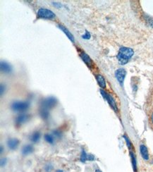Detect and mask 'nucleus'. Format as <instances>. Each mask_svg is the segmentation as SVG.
Returning <instances> with one entry per match:
<instances>
[{
    "instance_id": "1",
    "label": "nucleus",
    "mask_w": 153,
    "mask_h": 172,
    "mask_svg": "<svg viewBox=\"0 0 153 172\" xmlns=\"http://www.w3.org/2000/svg\"><path fill=\"white\" fill-rule=\"evenodd\" d=\"M134 52L131 48L128 47H121L119 51V54L117 55L118 60L121 64H126L128 60L133 55Z\"/></svg>"
},
{
    "instance_id": "2",
    "label": "nucleus",
    "mask_w": 153,
    "mask_h": 172,
    "mask_svg": "<svg viewBox=\"0 0 153 172\" xmlns=\"http://www.w3.org/2000/svg\"><path fill=\"white\" fill-rule=\"evenodd\" d=\"M30 107L28 102H15L12 105V110L15 111H24Z\"/></svg>"
},
{
    "instance_id": "3",
    "label": "nucleus",
    "mask_w": 153,
    "mask_h": 172,
    "mask_svg": "<svg viewBox=\"0 0 153 172\" xmlns=\"http://www.w3.org/2000/svg\"><path fill=\"white\" fill-rule=\"evenodd\" d=\"M57 104V100L54 97H49L42 101L41 104V108H44L46 109H50L54 107Z\"/></svg>"
},
{
    "instance_id": "4",
    "label": "nucleus",
    "mask_w": 153,
    "mask_h": 172,
    "mask_svg": "<svg viewBox=\"0 0 153 172\" xmlns=\"http://www.w3.org/2000/svg\"><path fill=\"white\" fill-rule=\"evenodd\" d=\"M38 16L41 19H52L55 18V14L51 11L46 9H40L38 12Z\"/></svg>"
},
{
    "instance_id": "5",
    "label": "nucleus",
    "mask_w": 153,
    "mask_h": 172,
    "mask_svg": "<svg viewBox=\"0 0 153 172\" xmlns=\"http://www.w3.org/2000/svg\"><path fill=\"white\" fill-rule=\"evenodd\" d=\"M100 93H101V94H102V95L104 97V98L105 99V100L108 102V103L109 104V105L111 106L112 109H113L115 111H117L118 108H117V104H116V102L115 101H114L113 98H112L110 95H109L107 93H106L105 91L103 90H100Z\"/></svg>"
},
{
    "instance_id": "6",
    "label": "nucleus",
    "mask_w": 153,
    "mask_h": 172,
    "mask_svg": "<svg viewBox=\"0 0 153 172\" xmlns=\"http://www.w3.org/2000/svg\"><path fill=\"white\" fill-rule=\"evenodd\" d=\"M126 74V71L124 69H119L118 70L116 71V73H115L116 78H117L118 81L119 82V83H120L121 85H123V80H124Z\"/></svg>"
},
{
    "instance_id": "7",
    "label": "nucleus",
    "mask_w": 153,
    "mask_h": 172,
    "mask_svg": "<svg viewBox=\"0 0 153 172\" xmlns=\"http://www.w3.org/2000/svg\"><path fill=\"white\" fill-rule=\"evenodd\" d=\"M29 119V115L25 114H22L18 115V116L16 118V125L20 126L21 124H24L25 122H26Z\"/></svg>"
},
{
    "instance_id": "8",
    "label": "nucleus",
    "mask_w": 153,
    "mask_h": 172,
    "mask_svg": "<svg viewBox=\"0 0 153 172\" xmlns=\"http://www.w3.org/2000/svg\"><path fill=\"white\" fill-rule=\"evenodd\" d=\"M80 57L82 58V59L83 60V61L85 63L87 64L88 66H89L90 68H91L92 66H93V62L92 61L91 59L90 58V56L88 55V54H86L85 52H81L80 54Z\"/></svg>"
},
{
    "instance_id": "9",
    "label": "nucleus",
    "mask_w": 153,
    "mask_h": 172,
    "mask_svg": "<svg viewBox=\"0 0 153 172\" xmlns=\"http://www.w3.org/2000/svg\"><path fill=\"white\" fill-rule=\"evenodd\" d=\"M18 144H19V140L17 138H12L9 139L7 142V145L10 148L11 150H15L18 147Z\"/></svg>"
},
{
    "instance_id": "10",
    "label": "nucleus",
    "mask_w": 153,
    "mask_h": 172,
    "mask_svg": "<svg viewBox=\"0 0 153 172\" xmlns=\"http://www.w3.org/2000/svg\"><path fill=\"white\" fill-rule=\"evenodd\" d=\"M140 152H141L142 157H143V158L145 160H149L148 150H147V148L146 147V146H145L144 145H141V146H140Z\"/></svg>"
},
{
    "instance_id": "11",
    "label": "nucleus",
    "mask_w": 153,
    "mask_h": 172,
    "mask_svg": "<svg viewBox=\"0 0 153 172\" xmlns=\"http://www.w3.org/2000/svg\"><path fill=\"white\" fill-rule=\"evenodd\" d=\"M59 28L61 30L63 31L64 33L66 34V35L67 36L68 38H69V39L71 40L72 43H74V37H73V35L71 33V32H70V31L68 30L67 28H65V27H64V25H59Z\"/></svg>"
},
{
    "instance_id": "12",
    "label": "nucleus",
    "mask_w": 153,
    "mask_h": 172,
    "mask_svg": "<svg viewBox=\"0 0 153 172\" xmlns=\"http://www.w3.org/2000/svg\"><path fill=\"white\" fill-rule=\"evenodd\" d=\"M0 68H1V71L2 72L9 73L12 71V67H11V66L5 61L1 62V64H0Z\"/></svg>"
},
{
    "instance_id": "13",
    "label": "nucleus",
    "mask_w": 153,
    "mask_h": 172,
    "mask_svg": "<svg viewBox=\"0 0 153 172\" xmlns=\"http://www.w3.org/2000/svg\"><path fill=\"white\" fill-rule=\"evenodd\" d=\"M33 152V147L31 145H26L22 148L21 153L23 155H28Z\"/></svg>"
},
{
    "instance_id": "14",
    "label": "nucleus",
    "mask_w": 153,
    "mask_h": 172,
    "mask_svg": "<svg viewBox=\"0 0 153 172\" xmlns=\"http://www.w3.org/2000/svg\"><path fill=\"white\" fill-rule=\"evenodd\" d=\"M96 80L98 83L99 85L102 88H105L106 87V81L102 75H97L96 76Z\"/></svg>"
},
{
    "instance_id": "15",
    "label": "nucleus",
    "mask_w": 153,
    "mask_h": 172,
    "mask_svg": "<svg viewBox=\"0 0 153 172\" xmlns=\"http://www.w3.org/2000/svg\"><path fill=\"white\" fill-rule=\"evenodd\" d=\"M30 139V140L33 142H37L39 141L40 139V132H38V131H36V132L33 133V134L31 135Z\"/></svg>"
},
{
    "instance_id": "16",
    "label": "nucleus",
    "mask_w": 153,
    "mask_h": 172,
    "mask_svg": "<svg viewBox=\"0 0 153 172\" xmlns=\"http://www.w3.org/2000/svg\"><path fill=\"white\" fill-rule=\"evenodd\" d=\"M130 155H131V158L132 160V164H133V170L135 172H137V164H136V159L135 157V155L133 152L130 151Z\"/></svg>"
},
{
    "instance_id": "17",
    "label": "nucleus",
    "mask_w": 153,
    "mask_h": 172,
    "mask_svg": "<svg viewBox=\"0 0 153 172\" xmlns=\"http://www.w3.org/2000/svg\"><path fill=\"white\" fill-rule=\"evenodd\" d=\"M40 116L43 119H47V118L49 117V111L47 109H44V108H41L40 110Z\"/></svg>"
},
{
    "instance_id": "18",
    "label": "nucleus",
    "mask_w": 153,
    "mask_h": 172,
    "mask_svg": "<svg viewBox=\"0 0 153 172\" xmlns=\"http://www.w3.org/2000/svg\"><path fill=\"white\" fill-rule=\"evenodd\" d=\"M44 138H45L46 142H47L48 143H49V144L54 143V137H53L52 135H51L49 134H45V135H44Z\"/></svg>"
},
{
    "instance_id": "19",
    "label": "nucleus",
    "mask_w": 153,
    "mask_h": 172,
    "mask_svg": "<svg viewBox=\"0 0 153 172\" xmlns=\"http://www.w3.org/2000/svg\"><path fill=\"white\" fill-rule=\"evenodd\" d=\"M80 160V162L83 163H85L86 161L88 160V154L86 152V151H85L84 150H82V152H81Z\"/></svg>"
},
{
    "instance_id": "20",
    "label": "nucleus",
    "mask_w": 153,
    "mask_h": 172,
    "mask_svg": "<svg viewBox=\"0 0 153 172\" xmlns=\"http://www.w3.org/2000/svg\"><path fill=\"white\" fill-rule=\"evenodd\" d=\"M123 138H124L125 140H126V143H127V146H128V148H129V149H130V150H131V147H132L131 142L130 140H129L128 138L126 136V135H123Z\"/></svg>"
},
{
    "instance_id": "21",
    "label": "nucleus",
    "mask_w": 153,
    "mask_h": 172,
    "mask_svg": "<svg viewBox=\"0 0 153 172\" xmlns=\"http://www.w3.org/2000/svg\"><path fill=\"white\" fill-rule=\"evenodd\" d=\"M82 38H83V39H89V38H90V35L89 33H88V31H86V35H83Z\"/></svg>"
},
{
    "instance_id": "22",
    "label": "nucleus",
    "mask_w": 153,
    "mask_h": 172,
    "mask_svg": "<svg viewBox=\"0 0 153 172\" xmlns=\"http://www.w3.org/2000/svg\"><path fill=\"white\" fill-rule=\"evenodd\" d=\"M95 160V156L90 154H88V161H93Z\"/></svg>"
},
{
    "instance_id": "23",
    "label": "nucleus",
    "mask_w": 153,
    "mask_h": 172,
    "mask_svg": "<svg viewBox=\"0 0 153 172\" xmlns=\"http://www.w3.org/2000/svg\"><path fill=\"white\" fill-rule=\"evenodd\" d=\"M6 163H7V159H5V158H4V159H1V166H3L6 164Z\"/></svg>"
},
{
    "instance_id": "24",
    "label": "nucleus",
    "mask_w": 153,
    "mask_h": 172,
    "mask_svg": "<svg viewBox=\"0 0 153 172\" xmlns=\"http://www.w3.org/2000/svg\"><path fill=\"white\" fill-rule=\"evenodd\" d=\"M0 89H1V90H0V93H1V95H2L4 92V90H5L4 85H1V87H0Z\"/></svg>"
},
{
    "instance_id": "25",
    "label": "nucleus",
    "mask_w": 153,
    "mask_h": 172,
    "mask_svg": "<svg viewBox=\"0 0 153 172\" xmlns=\"http://www.w3.org/2000/svg\"><path fill=\"white\" fill-rule=\"evenodd\" d=\"M54 135H55L57 137H59L60 136V133L57 132V131H54Z\"/></svg>"
},
{
    "instance_id": "26",
    "label": "nucleus",
    "mask_w": 153,
    "mask_h": 172,
    "mask_svg": "<svg viewBox=\"0 0 153 172\" xmlns=\"http://www.w3.org/2000/svg\"><path fill=\"white\" fill-rule=\"evenodd\" d=\"M53 4H54V6H56V7H61V4H57V3H56V2H55V3H53Z\"/></svg>"
},
{
    "instance_id": "27",
    "label": "nucleus",
    "mask_w": 153,
    "mask_h": 172,
    "mask_svg": "<svg viewBox=\"0 0 153 172\" xmlns=\"http://www.w3.org/2000/svg\"><path fill=\"white\" fill-rule=\"evenodd\" d=\"M151 121H152V123L153 124V112L152 113V114H151Z\"/></svg>"
},
{
    "instance_id": "28",
    "label": "nucleus",
    "mask_w": 153,
    "mask_h": 172,
    "mask_svg": "<svg viewBox=\"0 0 153 172\" xmlns=\"http://www.w3.org/2000/svg\"><path fill=\"white\" fill-rule=\"evenodd\" d=\"M95 172H102L101 170H99V169H97L96 171H95Z\"/></svg>"
},
{
    "instance_id": "29",
    "label": "nucleus",
    "mask_w": 153,
    "mask_h": 172,
    "mask_svg": "<svg viewBox=\"0 0 153 172\" xmlns=\"http://www.w3.org/2000/svg\"><path fill=\"white\" fill-rule=\"evenodd\" d=\"M57 172H63V171H62V170H57Z\"/></svg>"
},
{
    "instance_id": "30",
    "label": "nucleus",
    "mask_w": 153,
    "mask_h": 172,
    "mask_svg": "<svg viewBox=\"0 0 153 172\" xmlns=\"http://www.w3.org/2000/svg\"><path fill=\"white\" fill-rule=\"evenodd\" d=\"M2 150H3V147H1V152H2Z\"/></svg>"
}]
</instances>
